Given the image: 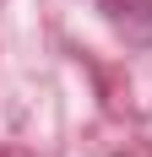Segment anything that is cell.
<instances>
[{"label":"cell","instance_id":"cell-1","mask_svg":"<svg viewBox=\"0 0 152 157\" xmlns=\"http://www.w3.org/2000/svg\"><path fill=\"white\" fill-rule=\"evenodd\" d=\"M103 11L130 44L152 49V0H103Z\"/></svg>","mask_w":152,"mask_h":157}]
</instances>
